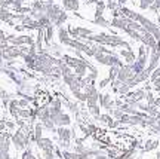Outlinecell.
<instances>
[{
  "label": "cell",
  "instance_id": "obj_10",
  "mask_svg": "<svg viewBox=\"0 0 160 159\" xmlns=\"http://www.w3.org/2000/svg\"><path fill=\"white\" fill-rule=\"evenodd\" d=\"M43 125L40 124V122H36V124H33V132H31V141L37 143L39 140H42L43 138Z\"/></svg>",
  "mask_w": 160,
  "mask_h": 159
},
{
  "label": "cell",
  "instance_id": "obj_8",
  "mask_svg": "<svg viewBox=\"0 0 160 159\" xmlns=\"http://www.w3.org/2000/svg\"><path fill=\"white\" fill-rule=\"evenodd\" d=\"M57 37H58V43H61L62 46H67L68 45V42L71 40L70 33H68V29H67L65 25L57 29Z\"/></svg>",
  "mask_w": 160,
  "mask_h": 159
},
{
  "label": "cell",
  "instance_id": "obj_21",
  "mask_svg": "<svg viewBox=\"0 0 160 159\" xmlns=\"http://www.w3.org/2000/svg\"><path fill=\"white\" fill-rule=\"evenodd\" d=\"M111 83V79L110 77H105V79H102L101 82H99V86H98V89H104L107 85H110Z\"/></svg>",
  "mask_w": 160,
  "mask_h": 159
},
{
  "label": "cell",
  "instance_id": "obj_16",
  "mask_svg": "<svg viewBox=\"0 0 160 159\" xmlns=\"http://www.w3.org/2000/svg\"><path fill=\"white\" fill-rule=\"evenodd\" d=\"M105 9H107L105 2H104V0H98L97 3H95V17H101V15H104Z\"/></svg>",
  "mask_w": 160,
  "mask_h": 159
},
{
  "label": "cell",
  "instance_id": "obj_19",
  "mask_svg": "<svg viewBox=\"0 0 160 159\" xmlns=\"http://www.w3.org/2000/svg\"><path fill=\"white\" fill-rule=\"evenodd\" d=\"M131 91H132V89L129 88V86L125 85V83H122V86H120L119 89H117V94H119L120 97H126Z\"/></svg>",
  "mask_w": 160,
  "mask_h": 159
},
{
  "label": "cell",
  "instance_id": "obj_3",
  "mask_svg": "<svg viewBox=\"0 0 160 159\" xmlns=\"http://www.w3.org/2000/svg\"><path fill=\"white\" fill-rule=\"evenodd\" d=\"M135 77V73H133V70H132L131 66H123V67H120L119 70V74H117V77L116 79L119 80V82H122V83H125V85H128L129 82H131L132 79Z\"/></svg>",
  "mask_w": 160,
  "mask_h": 159
},
{
  "label": "cell",
  "instance_id": "obj_26",
  "mask_svg": "<svg viewBox=\"0 0 160 159\" xmlns=\"http://www.w3.org/2000/svg\"><path fill=\"white\" fill-rule=\"evenodd\" d=\"M104 2H107V0H104Z\"/></svg>",
  "mask_w": 160,
  "mask_h": 159
},
{
  "label": "cell",
  "instance_id": "obj_6",
  "mask_svg": "<svg viewBox=\"0 0 160 159\" xmlns=\"http://www.w3.org/2000/svg\"><path fill=\"white\" fill-rule=\"evenodd\" d=\"M53 124H55V126L57 128H61V126H70L71 125V122H73V119H71V114L67 113V112H61L59 114H57L55 118H53Z\"/></svg>",
  "mask_w": 160,
  "mask_h": 159
},
{
  "label": "cell",
  "instance_id": "obj_11",
  "mask_svg": "<svg viewBox=\"0 0 160 159\" xmlns=\"http://www.w3.org/2000/svg\"><path fill=\"white\" fill-rule=\"evenodd\" d=\"M8 112L13 119H18V112H19V106H18V98H12L9 104H8Z\"/></svg>",
  "mask_w": 160,
  "mask_h": 159
},
{
  "label": "cell",
  "instance_id": "obj_13",
  "mask_svg": "<svg viewBox=\"0 0 160 159\" xmlns=\"http://www.w3.org/2000/svg\"><path fill=\"white\" fill-rule=\"evenodd\" d=\"M92 23L95 24V25H98V27H102V29H108L110 27V21L104 17V15H101V17H95L93 19H92Z\"/></svg>",
  "mask_w": 160,
  "mask_h": 159
},
{
  "label": "cell",
  "instance_id": "obj_2",
  "mask_svg": "<svg viewBox=\"0 0 160 159\" xmlns=\"http://www.w3.org/2000/svg\"><path fill=\"white\" fill-rule=\"evenodd\" d=\"M131 23H132L131 18L125 17V15H122V13H117V15H114V17H113V19L110 21V27L117 29V30H122V31L125 33V30L129 29Z\"/></svg>",
  "mask_w": 160,
  "mask_h": 159
},
{
  "label": "cell",
  "instance_id": "obj_4",
  "mask_svg": "<svg viewBox=\"0 0 160 159\" xmlns=\"http://www.w3.org/2000/svg\"><path fill=\"white\" fill-rule=\"evenodd\" d=\"M159 63H160V52L157 51V49H150L148 64H147V68H145V70H147V72L151 74L156 70V68H157Z\"/></svg>",
  "mask_w": 160,
  "mask_h": 159
},
{
  "label": "cell",
  "instance_id": "obj_5",
  "mask_svg": "<svg viewBox=\"0 0 160 159\" xmlns=\"http://www.w3.org/2000/svg\"><path fill=\"white\" fill-rule=\"evenodd\" d=\"M119 57L122 58V61L126 64V66H132V64L135 63V60H137V55H135V52L132 51V48H122L119 52Z\"/></svg>",
  "mask_w": 160,
  "mask_h": 159
},
{
  "label": "cell",
  "instance_id": "obj_14",
  "mask_svg": "<svg viewBox=\"0 0 160 159\" xmlns=\"http://www.w3.org/2000/svg\"><path fill=\"white\" fill-rule=\"evenodd\" d=\"M157 147H159V140H156V138H148L144 143V152H151Z\"/></svg>",
  "mask_w": 160,
  "mask_h": 159
},
{
  "label": "cell",
  "instance_id": "obj_20",
  "mask_svg": "<svg viewBox=\"0 0 160 159\" xmlns=\"http://www.w3.org/2000/svg\"><path fill=\"white\" fill-rule=\"evenodd\" d=\"M119 70H120V67H117V66H113V67H110V70H108V77L111 79V82L117 77V74H119Z\"/></svg>",
  "mask_w": 160,
  "mask_h": 159
},
{
  "label": "cell",
  "instance_id": "obj_15",
  "mask_svg": "<svg viewBox=\"0 0 160 159\" xmlns=\"http://www.w3.org/2000/svg\"><path fill=\"white\" fill-rule=\"evenodd\" d=\"M42 125H43V130L48 131V132H52V134H57V126L53 124V120L52 119H46L43 122H40Z\"/></svg>",
  "mask_w": 160,
  "mask_h": 159
},
{
  "label": "cell",
  "instance_id": "obj_23",
  "mask_svg": "<svg viewBox=\"0 0 160 159\" xmlns=\"http://www.w3.org/2000/svg\"><path fill=\"white\" fill-rule=\"evenodd\" d=\"M42 2H45V3H55V0H42Z\"/></svg>",
  "mask_w": 160,
  "mask_h": 159
},
{
  "label": "cell",
  "instance_id": "obj_1",
  "mask_svg": "<svg viewBox=\"0 0 160 159\" xmlns=\"http://www.w3.org/2000/svg\"><path fill=\"white\" fill-rule=\"evenodd\" d=\"M98 104L99 107L107 110V113H111L113 109L116 107V100L111 97L110 92H99V98H98Z\"/></svg>",
  "mask_w": 160,
  "mask_h": 159
},
{
  "label": "cell",
  "instance_id": "obj_7",
  "mask_svg": "<svg viewBox=\"0 0 160 159\" xmlns=\"http://www.w3.org/2000/svg\"><path fill=\"white\" fill-rule=\"evenodd\" d=\"M36 147L39 149L40 152H53L57 146H55V143H53L52 138H49V137H43L42 140H39V141L36 143Z\"/></svg>",
  "mask_w": 160,
  "mask_h": 159
},
{
  "label": "cell",
  "instance_id": "obj_22",
  "mask_svg": "<svg viewBox=\"0 0 160 159\" xmlns=\"http://www.w3.org/2000/svg\"><path fill=\"white\" fill-rule=\"evenodd\" d=\"M93 159H111L108 156V155H98V156H95Z\"/></svg>",
  "mask_w": 160,
  "mask_h": 159
},
{
  "label": "cell",
  "instance_id": "obj_9",
  "mask_svg": "<svg viewBox=\"0 0 160 159\" xmlns=\"http://www.w3.org/2000/svg\"><path fill=\"white\" fill-rule=\"evenodd\" d=\"M61 6L65 12H77L80 9V0H61Z\"/></svg>",
  "mask_w": 160,
  "mask_h": 159
},
{
  "label": "cell",
  "instance_id": "obj_17",
  "mask_svg": "<svg viewBox=\"0 0 160 159\" xmlns=\"http://www.w3.org/2000/svg\"><path fill=\"white\" fill-rule=\"evenodd\" d=\"M125 33L131 37L132 40H135V42H138V43H141V33L139 31H137V30H125Z\"/></svg>",
  "mask_w": 160,
  "mask_h": 159
},
{
  "label": "cell",
  "instance_id": "obj_12",
  "mask_svg": "<svg viewBox=\"0 0 160 159\" xmlns=\"http://www.w3.org/2000/svg\"><path fill=\"white\" fill-rule=\"evenodd\" d=\"M88 107V113L89 116H92L95 120L99 119V116H101V107H99V104H95V106H86Z\"/></svg>",
  "mask_w": 160,
  "mask_h": 159
},
{
  "label": "cell",
  "instance_id": "obj_18",
  "mask_svg": "<svg viewBox=\"0 0 160 159\" xmlns=\"http://www.w3.org/2000/svg\"><path fill=\"white\" fill-rule=\"evenodd\" d=\"M153 3H154V0H138V6L141 11H148L153 6Z\"/></svg>",
  "mask_w": 160,
  "mask_h": 159
},
{
  "label": "cell",
  "instance_id": "obj_24",
  "mask_svg": "<svg viewBox=\"0 0 160 159\" xmlns=\"http://www.w3.org/2000/svg\"><path fill=\"white\" fill-rule=\"evenodd\" d=\"M157 159H160V150L157 152Z\"/></svg>",
  "mask_w": 160,
  "mask_h": 159
},
{
  "label": "cell",
  "instance_id": "obj_25",
  "mask_svg": "<svg viewBox=\"0 0 160 159\" xmlns=\"http://www.w3.org/2000/svg\"><path fill=\"white\" fill-rule=\"evenodd\" d=\"M2 134H3V132H2V131H0V135H2Z\"/></svg>",
  "mask_w": 160,
  "mask_h": 159
}]
</instances>
